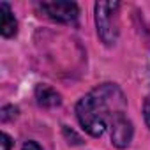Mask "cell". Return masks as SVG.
I'll return each instance as SVG.
<instances>
[{
  "instance_id": "1",
  "label": "cell",
  "mask_w": 150,
  "mask_h": 150,
  "mask_svg": "<svg viewBox=\"0 0 150 150\" xmlns=\"http://www.w3.org/2000/svg\"><path fill=\"white\" fill-rule=\"evenodd\" d=\"M125 108L127 101L124 92L113 83H103L78 103L76 115L88 134L101 136L115 120L125 117Z\"/></svg>"
},
{
  "instance_id": "2",
  "label": "cell",
  "mask_w": 150,
  "mask_h": 150,
  "mask_svg": "<svg viewBox=\"0 0 150 150\" xmlns=\"http://www.w3.org/2000/svg\"><path fill=\"white\" fill-rule=\"evenodd\" d=\"M118 2H97L96 4V23L99 37L104 44H115L118 37Z\"/></svg>"
},
{
  "instance_id": "3",
  "label": "cell",
  "mask_w": 150,
  "mask_h": 150,
  "mask_svg": "<svg viewBox=\"0 0 150 150\" xmlns=\"http://www.w3.org/2000/svg\"><path fill=\"white\" fill-rule=\"evenodd\" d=\"M39 7L48 18L58 23H74L80 14V9L74 2H42Z\"/></svg>"
},
{
  "instance_id": "4",
  "label": "cell",
  "mask_w": 150,
  "mask_h": 150,
  "mask_svg": "<svg viewBox=\"0 0 150 150\" xmlns=\"http://www.w3.org/2000/svg\"><path fill=\"white\" fill-rule=\"evenodd\" d=\"M111 143L118 148H125L132 139V124L122 117L111 124Z\"/></svg>"
},
{
  "instance_id": "5",
  "label": "cell",
  "mask_w": 150,
  "mask_h": 150,
  "mask_svg": "<svg viewBox=\"0 0 150 150\" xmlns=\"http://www.w3.org/2000/svg\"><path fill=\"white\" fill-rule=\"evenodd\" d=\"M0 14H2V20H0V32H2L4 37H13L18 32V21L14 18V14L11 13L9 4L2 2L0 4Z\"/></svg>"
},
{
  "instance_id": "6",
  "label": "cell",
  "mask_w": 150,
  "mask_h": 150,
  "mask_svg": "<svg viewBox=\"0 0 150 150\" xmlns=\"http://www.w3.org/2000/svg\"><path fill=\"white\" fill-rule=\"evenodd\" d=\"M35 99H37V103H39L41 106H44V108H55V106H58V104L62 103L60 94H58L55 88L48 87V85H39V87L35 88Z\"/></svg>"
},
{
  "instance_id": "7",
  "label": "cell",
  "mask_w": 150,
  "mask_h": 150,
  "mask_svg": "<svg viewBox=\"0 0 150 150\" xmlns=\"http://www.w3.org/2000/svg\"><path fill=\"white\" fill-rule=\"evenodd\" d=\"M16 113H18V108H14V106H6V108L2 110V113H0V118H2V122H7V120L14 118Z\"/></svg>"
},
{
  "instance_id": "8",
  "label": "cell",
  "mask_w": 150,
  "mask_h": 150,
  "mask_svg": "<svg viewBox=\"0 0 150 150\" xmlns=\"http://www.w3.org/2000/svg\"><path fill=\"white\" fill-rule=\"evenodd\" d=\"M0 145H2V150H9L11 148V138L6 132H2V136H0Z\"/></svg>"
},
{
  "instance_id": "9",
  "label": "cell",
  "mask_w": 150,
  "mask_h": 150,
  "mask_svg": "<svg viewBox=\"0 0 150 150\" xmlns=\"http://www.w3.org/2000/svg\"><path fill=\"white\" fill-rule=\"evenodd\" d=\"M145 120H146V124H148V127H150V96H148L146 101H145Z\"/></svg>"
},
{
  "instance_id": "10",
  "label": "cell",
  "mask_w": 150,
  "mask_h": 150,
  "mask_svg": "<svg viewBox=\"0 0 150 150\" xmlns=\"http://www.w3.org/2000/svg\"><path fill=\"white\" fill-rule=\"evenodd\" d=\"M21 150H42V148H41L35 141H27V143L23 145V148H21Z\"/></svg>"
}]
</instances>
